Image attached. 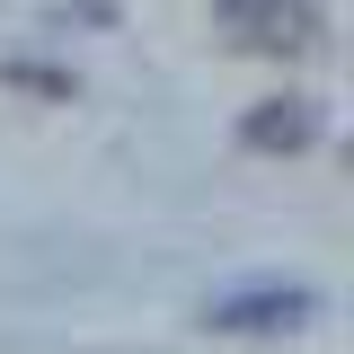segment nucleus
<instances>
[{
  "label": "nucleus",
  "instance_id": "1",
  "mask_svg": "<svg viewBox=\"0 0 354 354\" xmlns=\"http://www.w3.org/2000/svg\"><path fill=\"white\" fill-rule=\"evenodd\" d=\"M221 36L248 44V53H310L319 44V0H213Z\"/></svg>",
  "mask_w": 354,
  "mask_h": 354
},
{
  "label": "nucleus",
  "instance_id": "3",
  "mask_svg": "<svg viewBox=\"0 0 354 354\" xmlns=\"http://www.w3.org/2000/svg\"><path fill=\"white\" fill-rule=\"evenodd\" d=\"M239 142H248V151H310V142H319V106H310V97H266L257 115L239 124Z\"/></svg>",
  "mask_w": 354,
  "mask_h": 354
},
{
  "label": "nucleus",
  "instance_id": "2",
  "mask_svg": "<svg viewBox=\"0 0 354 354\" xmlns=\"http://www.w3.org/2000/svg\"><path fill=\"white\" fill-rule=\"evenodd\" d=\"M204 319L230 328V337H292V328L319 319V292H301V283H283V292H221V301H204Z\"/></svg>",
  "mask_w": 354,
  "mask_h": 354
}]
</instances>
